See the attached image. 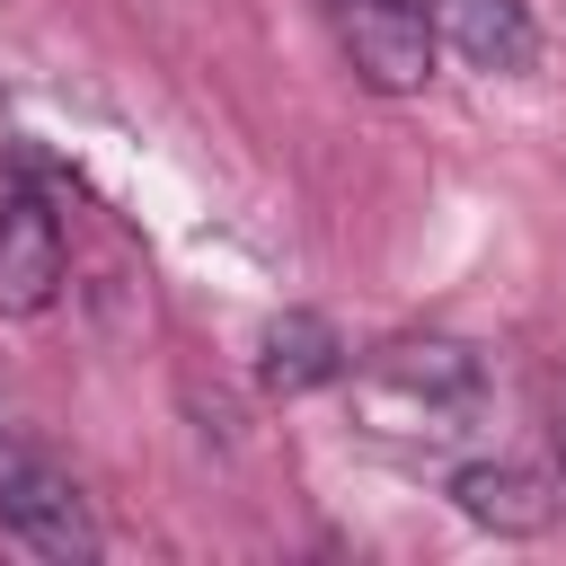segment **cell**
<instances>
[{
  "mask_svg": "<svg viewBox=\"0 0 566 566\" xmlns=\"http://www.w3.org/2000/svg\"><path fill=\"white\" fill-rule=\"evenodd\" d=\"M451 504H460L478 531H504V539H531V531L557 522L548 478H531V469H513V460H460V469H451Z\"/></svg>",
  "mask_w": 566,
  "mask_h": 566,
  "instance_id": "cell-5",
  "label": "cell"
},
{
  "mask_svg": "<svg viewBox=\"0 0 566 566\" xmlns=\"http://www.w3.org/2000/svg\"><path fill=\"white\" fill-rule=\"evenodd\" d=\"M0 531H9L27 557H53V566H88V557L106 548L80 478H71L53 451H35L18 424H0Z\"/></svg>",
  "mask_w": 566,
  "mask_h": 566,
  "instance_id": "cell-2",
  "label": "cell"
},
{
  "mask_svg": "<svg viewBox=\"0 0 566 566\" xmlns=\"http://www.w3.org/2000/svg\"><path fill=\"white\" fill-rule=\"evenodd\" d=\"M327 35L371 97H416L442 62L433 0H327Z\"/></svg>",
  "mask_w": 566,
  "mask_h": 566,
  "instance_id": "cell-3",
  "label": "cell"
},
{
  "mask_svg": "<svg viewBox=\"0 0 566 566\" xmlns=\"http://www.w3.org/2000/svg\"><path fill=\"white\" fill-rule=\"evenodd\" d=\"M62 274H71V239H62V212L35 177L0 186V318H35L62 301Z\"/></svg>",
  "mask_w": 566,
  "mask_h": 566,
  "instance_id": "cell-4",
  "label": "cell"
},
{
  "mask_svg": "<svg viewBox=\"0 0 566 566\" xmlns=\"http://www.w3.org/2000/svg\"><path fill=\"white\" fill-rule=\"evenodd\" d=\"M256 380H265L274 398L327 389V380H345V336H336L318 310H283V318L256 336Z\"/></svg>",
  "mask_w": 566,
  "mask_h": 566,
  "instance_id": "cell-6",
  "label": "cell"
},
{
  "mask_svg": "<svg viewBox=\"0 0 566 566\" xmlns=\"http://www.w3.org/2000/svg\"><path fill=\"white\" fill-rule=\"evenodd\" d=\"M548 442H557V486H566V380L548 389Z\"/></svg>",
  "mask_w": 566,
  "mask_h": 566,
  "instance_id": "cell-8",
  "label": "cell"
},
{
  "mask_svg": "<svg viewBox=\"0 0 566 566\" xmlns=\"http://www.w3.org/2000/svg\"><path fill=\"white\" fill-rule=\"evenodd\" d=\"M451 44L495 80H522L539 62V27L522 0H451Z\"/></svg>",
  "mask_w": 566,
  "mask_h": 566,
  "instance_id": "cell-7",
  "label": "cell"
},
{
  "mask_svg": "<svg viewBox=\"0 0 566 566\" xmlns=\"http://www.w3.org/2000/svg\"><path fill=\"white\" fill-rule=\"evenodd\" d=\"M354 416L371 442H398V451H451L478 416H486V363L460 345V336H407V345H380L354 380Z\"/></svg>",
  "mask_w": 566,
  "mask_h": 566,
  "instance_id": "cell-1",
  "label": "cell"
}]
</instances>
